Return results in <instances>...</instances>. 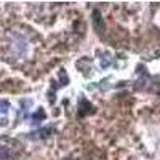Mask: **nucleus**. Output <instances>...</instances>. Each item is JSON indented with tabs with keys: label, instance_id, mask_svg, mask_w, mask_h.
<instances>
[{
	"label": "nucleus",
	"instance_id": "f257e3e1",
	"mask_svg": "<svg viewBox=\"0 0 160 160\" xmlns=\"http://www.w3.org/2000/svg\"><path fill=\"white\" fill-rule=\"evenodd\" d=\"M8 111H10V104L7 101H0V118H7L8 115Z\"/></svg>",
	"mask_w": 160,
	"mask_h": 160
}]
</instances>
